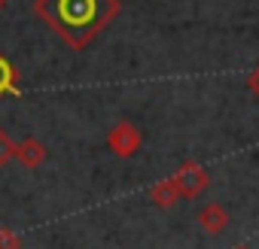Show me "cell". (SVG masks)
<instances>
[{
  "instance_id": "obj_1",
  "label": "cell",
  "mask_w": 259,
  "mask_h": 249,
  "mask_svg": "<svg viewBox=\"0 0 259 249\" xmlns=\"http://www.w3.org/2000/svg\"><path fill=\"white\" fill-rule=\"evenodd\" d=\"M107 146L119 155V158H132L138 149H141V131L135 128L132 121H116L113 128H110V134H107Z\"/></svg>"
},
{
  "instance_id": "obj_2",
  "label": "cell",
  "mask_w": 259,
  "mask_h": 249,
  "mask_svg": "<svg viewBox=\"0 0 259 249\" xmlns=\"http://www.w3.org/2000/svg\"><path fill=\"white\" fill-rule=\"evenodd\" d=\"M171 182H174L177 195H183V198H195V195L204 192V185H207V173H204L201 167H195V164H183Z\"/></svg>"
},
{
  "instance_id": "obj_3",
  "label": "cell",
  "mask_w": 259,
  "mask_h": 249,
  "mask_svg": "<svg viewBox=\"0 0 259 249\" xmlns=\"http://www.w3.org/2000/svg\"><path fill=\"white\" fill-rule=\"evenodd\" d=\"M49 158L46 152V143L37 140V137H25V140H16V161L28 170H37L43 161Z\"/></svg>"
},
{
  "instance_id": "obj_4",
  "label": "cell",
  "mask_w": 259,
  "mask_h": 249,
  "mask_svg": "<svg viewBox=\"0 0 259 249\" xmlns=\"http://www.w3.org/2000/svg\"><path fill=\"white\" fill-rule=\"evenodd\" d=\"M198 225H201L207 234H220V231L229 225V216H226V210H223L220 204H210V207H204V210L198 213Z\"/></svg>"
},
{
  "instance_id": "obj_5",
  "label": "cell",
  "mask_w": 259,
  "mask_h": 249,
  "mask_svg": "<svg viewBox=\"0 0 259 249\" xmlns=\"http://www.w3.org/2000/svg\"><path fill=\"white\" fill-rule=\"evenodd\" d=\"M16 88H19V70L4 58V55H0V97H4V94H16Z\"/></svg>"
},
{
  "instance_id": "obj_6",
  "label": "cell",
  "mask_w": 259,
  "mask_h": 249,
  "mask_svg": "<svg viewBox=\"0 0 259 249\" xmlns=\"http://www.w3.org/2000/svg\"><path fill=\"white\" fill-rule=\"evenodd\" d=\"M150 198H153V204H159V207H171L180 195H177V189H174V182L171 179H165V182H159V185H153V192H150Z\"/></svg>"
},
{
  "instance_id": "obj_7",
  "label": "cell",
  "mask_w": 259,
  "mask_h": 249,
  "mask_svg": "<svg viewBox=\"0 0 259 249\" xmlns=\"http://www.w3.org/2000/svg\"><path fill=\"white\" fill-rule=\"evenodd\" d=\"M16 158V140L10 137L7 128H0V167H7Z\"/></svg>"
},
{
  "instance_id": "obj_8",
  "label": "cell",
  "mask_w": 259,
  "mask_h": 249,
  "mask_svg": "<svg viewBox=\"0 0 259 249\" xmlns=\"http://www.w3.org/2000/svg\"><path fill=\"white\" fill-rule=\"evenodd\" d=\"M0 249H22V234L13 228H0Z\"/></svg>"
},
{
  "instance_id": "obj_9",
  "label": "cell",
  "mask_w": 259,
  "mask_h": 249,
  "mask_svg": "<svg viewBox=\"0 0 259 249\" xmlns=\"http://www.w3.org/2000/svg\"><path fill=\"white\" fill-rule=\"evenodd\" d=\"M250 88L259 94V70H253V76H250Z\"/></svg>"
},
{
  "instance_id": "obj_10",
  "label": "cell",
  "mask_w": 259,
  "mask_h": 249,
  "mask_svg": "<svg viewBox=\"0 0 259 249\" xmlns=\"http://www.w3.org/2000/svg\"><path fill=\"white\" fill-rule=\"evenodd\" d=\"M7 4H10V0H0V13H4V10H7Z\"/></svg>"
},
{
  "instance_id": "obj_11",
  "label": "cell",
  "mask_w": 259,
  "mask_h": 249,
  "mask_svg": "<svg viewBox=\"0 0 259 249\" xmlns=\"http://www.w3.org/2000/svg\"><path fill=\"white\" fill-rule=\"evenodd\" d=\"M235 249H247V246H235Z\"/></svg>"
}]
</instances>
